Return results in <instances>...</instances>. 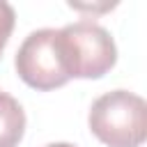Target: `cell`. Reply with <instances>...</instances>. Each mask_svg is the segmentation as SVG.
Segmentation results:
<instances>
[{
  "label": "cell",
  "instance_id": "6da1fadb",
  "mask_svg": "<svg viewBox=\"0 0 147 147\" xmlns=\"http://www.w3.org/2000/svg\"><path fill=\"white\" fill-rule=\"evenodd\" d=\"M87 124L108 147H140L147 138V103L129 90L106 92L92 103Z\"/></svg>",
  "mask_w": 147,
  "mask_h": 147
},
{
  "label": "cell",
  "instance_id": "5b68a950",
  "mask_svg": "<svg viewBox=\"0 0 147 147\" xmlns=\"http://www.w3.org/2000/svg\"><path fill=\"white\" fill-rule=\"evenodd\" d=\"M14 23H16V11L9 2L0 0V55L11 37V30H14Z\"/></svg>",
  "mask_w": 147,
  "mask_h": 147
},
{
  "label": "cell",
  "instance_id": "277c9868",
  "mask_svg": "<svg viewBox=\"0 0 147 147\" xmlns=\"http://www.w3.org/2000/svg\"><path fill=\"white\" fill-rule=\"evenodd\" d=\"M25 133V113L21 103L7 94L0 92V147H18Z\"/></svg>",
  "mask_w": 147,
  "mask_h": 147
},
{
  "label": "cell",
  "instance_id": "3957f363",
  "mask_svg": "<svg viewBox=\"0 0 147 147\" xmlns=\"http://www.w3.org/2000/svg\"><path fill=\"white\" fill-rule=\"evenodd\" d=\"M14 64L18 78L32 90L48 92L69 83L57 48V30L53 28L30 32L18 46Z\"/></svg>",
  "mask_w": 147,
  "mask_h": 147
},
{
  "label": "cell",
  "instance_id": "7a4b0ae2",
  "mask_svg": "<svg viewBox=\"0 0 147 147\" xmlns=\"http://www.w3.org/2000/svg\"><path fill=\"white\" fill-rule=\"evenodd\" d=\"M57 48L69 80L101 78L117 62V46L110 32L94 21H78L60 28Z\"/></svg>",
  "mask_w": 147,
  "mask_h": 147
},
{
  "label": "cell",
  "instance_id": "8992f818",
  "mask_svg": "<svg viewBox=\"0 0 147 147\" xmlns=\"http://www.w3.org/2000/svg\"><path fill=\"white\" fill-rule=\"evenodd\" d=\"M46 147H76V145H71V142H51Z\"/></svg>",
  "mask_w": 147,
  "mask_h": 147
}]
</instances>
